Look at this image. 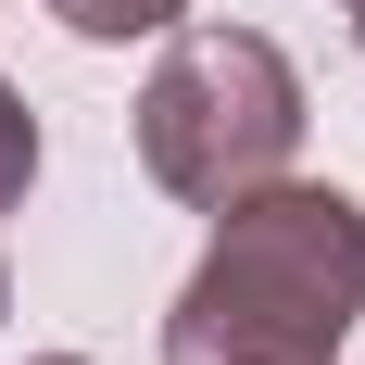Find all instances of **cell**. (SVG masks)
Wrapping results in <instances>:
<instances>
[{
	"instance_id": "cell-1",
	"label": "cell",
	"mask_w": 365,
	"mask_h": 365,
	"mask_svg": "<svg viewBox=\"0 0 365 365\" xmlns=\"http://www.w3.org/2000/svg\"><path fill=\"white\" fill-rule=\"evenodd\" d=\"M365 328V202L264 177L215 202V240L164 302V365H340Z\"/></svg>"
},
{
	"instance_id": "cell-2",
	"label": "cell",
	"mask_w": 365,
	"mask_h": 365,
	"mask_svg": "<svg viewBox=\"0 0 365 365\" xmlns=\"http://www.w3.org/2000/svg\"><path fill=\"white\" fill-rule=\"evenodd\" d=\"M290 151H302V76H290L277 38H252V26H164V63L139 88V164H151L164 202L215 215L240 189L290 177Z\"/></svg>"
},
{
	"instance_id": "cell-3",
	"label": "cell",
	"mask_w": 365,
	"mask_h": 365,
	"mask_svg": "<svg viewBox=\"0 0 365 365\" xmlns=\"http://www.w3.org/2000/svg\"><path fill=\"white\" fill-rule=\"evenodd\" d=\"M51 26H63V38H88V51H126V38L189 26V0H51Z\"/></svg>"
},
{
	"instance_id": "cell-4",
	"label": "cell",
	"mask_w": 365,
	"mask_h": 365,
	"mask_svg": "<svg viewBox=\"0 0 365 365\" xmlns=\"http://www.w3.org/2000/svg\"><path fill=\"white\" fill-rule=\"evenodd\" d=\"M26 189H38V113H26V88L0 76V215H13Z\"/></svg>"
},
{
	"instance_id": "cell-5",
	"label": "cell",
	"mask_w": 365,
	"mask_h": 365,
	"mask_svg": "<svg viewBox=\"0 0 365 365\" xmlns=\"http://www.w3.org/2000/svg\"><path fill=\"white\" fill-rule=\"evenodd\" d=\"M38 365H88V353H38Z\"/></svg>"
},
{
	"instance_id": "cell-6",
	"label": "cell",
	"mask_w": 365,
	"mask_h": 365,
	"mask_svg": "<svg viewBox=\"0 0 365 365\" xmlns=\"http://www.w3.org/2000/svg\"><path fill=\"white\" fill-rule=\"evenodd\" d=\"M353 51H365V13H353Z\"/></svg>"
},
{
	"instance_id": "cell-7",
	"label": "cell",
	"mask_w": 365,
	"mask_h": 365,
	"mask_svg": "<svg viewBox=\"0 0 365 365\" xmlns=\"http://www.w3.org/2000/svg\"><path fill=\"white\" fill-rule=\"evenodd\" d=\"M340 13H365V0H340Z\"/></svg>"
},
{
	"instance_id": "cell-8",
	"label": "cell",
	"mask_w": 365,
	"mask_h": 365,
	"mask_svg": "<svg viewBox=\"0 0 365 365\" xmlns=\"http://www.w3.org/2000/svg\"><path fill=\"white\" fill-rule=\"evenodd\" d=\"M0 302H13V277H0Z\"/></svg>"
}]
</instances>
